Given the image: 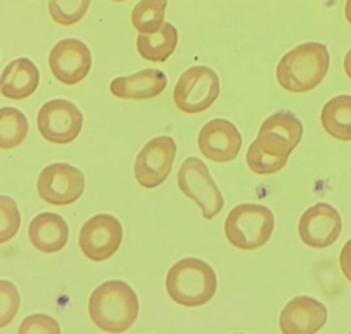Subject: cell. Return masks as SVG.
Returning <instances> with one entry per match:
<instances>
[{
	"label": "cell",
	"mask_w": 351,
	"mask_h": 334,
	"mask_svg": "<svg viewBox=\"0 0 351 334\" xmlns=\"http://www.w3.org/2000/svg\"><path fill=\"white\" fill-rule=\"evenodd\" d=\"M345 17L351 26V0H347L346 5H345Z\"/></svg>",
	"instance_id": "cell-30"
},
{
	"label": "cell",
	"mask_w": 351,
	"mask_h": 334,
	"mask_svg": "<svg viewBox=\"0 0 351 334\" xmlns=\"http://www.w3.org/2000/svg\"><path fill=\"white\" fill-rule=\"evenodd\" d=\"M176 141L160 136L147 142L136 157L134 174L139 185L147 189L158 187L170 176L176 156Z\"/></svg>",
	"instance_id": "cell-8"
},
{
	"label": "cell",
	"mask_w": 351,
	"mask_h": 334,
	"mask_svg": "<svg viewBox=\"0 0 351 334\" xmlns=\"http://www.w3.org/2000/svg\"><path fill=\"white\" fill-rule=\"evenodd\" d=\"M329 68L327 46L318 42H308L285 53L278 63L276 74L284 90L304 93L319 86Z\"/></svg>",
	"instance_id": "cell-2"
},
{
	"label": "cell",
	"mask_w": 351,
	"mask_h": 334,
	"mask_svg": "<svg viewBox=\"0 0 351 334\" xmlns=\"http://www.w3.org/2000/svg\"><path fill=\"white\" fill-rule=\"evenodd\" d=\"M40 197L45 202L64 206L76 202L84 190V176L80 169L65 163L45 167L36 183Z\"/></svg>",
	"instance_id": "cell-9"
},
{
	"label": "cell",
	"mask_w": 351,
	"mask_h": 334,
	"mask_svg": "<svg viewBox=\"0 0 351 334\" xmlns=\"http://www.w3.org/2000/svg\"><path fill=\"white\" fill-rule=\"evenodd\" d=\"M0 243L11 241L20 230V209L14 200L7 195L0 197Z\"/></svg>",
	"instance_id": "cell-25"
},
{
	"label": "cell",
	"mask_w": 351,
	"mask_h": 334,
	"mask_svg": "<svg viewBox=\"0 0 351 334\" xmlns=\"http://www.w3.org/2000/svg\"><path fill=\"white\" fill-rule=\"evenodd\" d=\"M322 124L328 135L341 141H351V95H339L322 108Z\"/></svg>",
	"instance_id": "cell-20"
},
{
	"label": "cell",
	"mask_w": 351,
	"mask_h": 334,
	"mask_svg": "<svg viewBox=\"0 0 351 334\" xmlns=\"http://www.w3.org/2000/svg\"><path fill=\"white\" fill-rule=\"evenodd\" d=\"M178 185L186 197L199 205L207 220L216 217L223 208V195L201 159L189 157L184 161L178 172Z\"/></svg>",
	"instance_id": "cell-6"
},
{
	"label": "cell",
	"mask_w": 351,
	"mask_h": 334,
	"mask_svg": "<svg viewBox=\"0 0 351 334\" xmlns=\"http://www.w3.org/2000/svg\"><path fill=\"white\" fill-rule=\"evenodd\" d=\"M341 226L343 222L337 208L328 203H317L300 217L299 237L308 247L325 249L337 241Z\"/></svg>",
	"instance_id": "cell-13"
},
{
	"label": "cell",
	"mask_w": 351,
	"mask_h": 334,
	"mask_svg": "<svg viewBox=\"0 0 351 334\" xmlns=\"http://www.w3.org/2000/svg\"><path fill=\"white\" fill-rule=\"evenodd\" d=\"M70 230L63 217L55 213H42L32 219L28 228L30 243L43 253L59 252L69 241Z\"/></svg>",
	"instance_id": "cell-17"
},
{
	"label": "cell",
	"mask_w": 351,
	"mask_h": 334,
	"mask_svg": "<svg viewBox=\"0 0 351 334\" xmlns=\"http://www.w3.org/2000/svg\"><path fill=\"white\" fill-rule=\"evenodd\" d=\"M89 314L103 331L123 333L132 328L139 314L137 294L121 280L104 282L90 296Z\"/></svg>",
	"instance_id": "cell-1"
},
{
	"label": "cell",
	"mask_w": 351,
	"mask_h": 334,
	"mask_svg": "<svg viewBox=\"0 0 351 334\" xmlns=\"http://www.w3.org/2000/svg\"><path fill=\"white\" fill-rule=\"evenodd\" d=\"M197 145L207 159L226 164L239 156L243 137L233 123L226 119H214L201 128Z\"/></svg>",
	"instance_id": "cell-14"
},
{
	"label": "cell",
	"mask_w": 351,
	"mask_h": 334,
	"mask_svg": "<svg viewBox=\"0 0 351 334\" xmlns=\"http://www.w3.org/2000/svg\"><path fill=\"white\" fill-rule=\"evenodd\" d=\"M245 159L250 170L260 176L277 174L287 166L289 161V157H277L267 154L261 149L255 140L249 147Z\"/></svg>",
	"instance_id": "cell-24"
},
{
	"label": "cell",
	"mask_w": 351,
	"mask_h": 334,
	"mask_svg": "<svg viewBox=\"0 0 351 334\" xmlns=\"http://www.w3.org/2000/svg\"><path fill=\"white\" fill-rule=\"evenodd\" d=\"M49 64L56 80L61 84H80L91 70V51L87 44L80 40H61L51 49Z\"/></svg>",
	"instance_id": "cell-12"
},
{
	"label": "cell",
	"mask_w": 351,
	"mask_h": 334,
	"mask_svg": "<svg viewBox=\"0 0 351 334\" xmlns=\"http://www.w3.org/2000/svg\"><path fill=\"white\" fill-rule=\"evenodd\" d=\"M111 1H116V3H123V1H126V0H111Z\"/></svg>",
	"instance_id": "cell-31"
},
{
	"label": "cell",
	"mask_w": 351,
	"mask_h": 334,
	"mask_svg": "<svg viewBox=\"0 0 351 334\" xmlns=\"http://www.w3.org/2000/svg\"><path fill=\"white\" fill-rule=\"evenodd\" d=\"M344 70L346 72L347 76L351 80V49L345 55Z\"/></svg>",
	"instance_id": "cell-29"
},
{
	"label": "cell",
	"mask_w": 351,
	"mask_h": 334,
	"mask_svg": "<svg viewBox=\"0 0 351 334\" xmlns=\"http://www.w3.org/2000/svg\"><path fill=\"white\" fill-rule=\"evenodd\" d=\"M40 84V72L28 58L11 61L1 73L0 90L3 97L14 101L32 97Z\"/></svg>",
	"instance_id": "cell-18"
},
{
	"label": "cell",
	"mask_w": 351,
	"mask_h": 334,
	"mask_svg": "<svg viewBox=\"0 0 351 334\" xmlns=\"http://www.w3.org/2000/svg\"><path fill=\"white\" fill-rule=\"evenodd\" d=\"M36 123L44 139L56 145H66L80 135L84 117L70 101L51 99L40 109Z\"/></svg>",
	"instance_id": "cell-7"
},
{
	"label": "cell",
	"mask_w": 351,
	"mask_h": 334,
	"mask_svg": "<svg viewBox=\"0 0 351 334\" xmlns=\"http://www.w3.org/2000/svg\"><path fill=\"white\" fill-rule=\"evenodd\" d=\"M220 80L213 69L197 65L178 78L173 91L176 106L188 115L203 112L219 97Z\"/></svg>",
	"instance_id": "cell-5"
},
{
	"label": "cell",
	"mask_w": 351,
	"mask_h": 334,
	"mask_svg": "<svg viewBox=\"0 0 351 334\" xmlns=\"http://www.w3.org/2000/svg\"><path fill=\"white\" fill-rule=\"evenodd\" d=\"M302 136L301 121L291 111L281 110L263 122L255 141L267 154L289 157L300 143Z\"/></svg>",
	"instance_id": "cell-11"
},
{
	"label": "cell",
	"mask_w": 351,
	"mask_h": 334,
	"mask_svg": "<svg viewBox=\"0 0 351 334\" xmlns=\"http://www.w3.org/2000/svg\"><path fill=\"white\" fill-rule=\"evenodd\" d=\"M91 0H49L51 19L62 26H72L82 20Z\"/></svg>",
	"instance_id": "cell-23"
},
{
	"label": "cell",
	"mask_w": 351,
	"mask_h": 334,
	"mask_svg": "<svg viewBox=\"0 0 351 334\" xmlns=\"http://www.w3.org/2000/svg\"><path fill=\"white\" fill-rule=\"evenodd\" d=\"M178 42V29L170 23H164L156 34H138L137 49L145 60L165 62L176 51Z\"/></svg>",
	"instance_id": "cell-19"
},
{
	"label": "cell",
	"mask_w": 351,
	"mask_h": 334,
	"mask_svg": "<svg viewBox=\"0 0 351 334\" xmlns=\"http://www.w3.org/2000/svg\"><path fill=\"white\" fill-rule=\"evenodd\" d=\"M29 130V124L22 111L13 107L0 109V147L12 150L22 145Z\"/></svg>",
	"instance_id": "cell-21"
},
{
	"label": "cell",
	"mask_w": 351,
	"mask_h": 334,
	"mask_svg": "<svg viewBox=\"0 0 351 334\" xmlns=\"http://www.w3.org/2000/svg\"><path fill=\"white\" fill-rule=\"evenodd\" d=\"M339 266L345 278L351 283V238L341 249L339 254Z\"/></svg>",
	"instance_id": "cell-28"
},
{
	"label": "cell",
	"mask_w": 351,
	"mask_h": 334,
	"mask_svg": "<svg viewBox=\"0 0 351 334\" xmlns=\"http://www.w3.org/2000/svg\"><path fill=\"white\" fill-rule=\"evenodd\" d=\"M167 5V0H141L132 9V26L139 34H156L164 25Z\"/></svg>",
	"instance_id": "cell-22"
},
{
	"label": "cell",
	"mask_w": 351,
	"mask_h": 334,
	"mask_svg": "<svg viewBox=\"0 0 351 334\" xmlns=\"http://www.w3.org/2000/svg\"><path fill=\"white\" fill-rule=\"evenodd\" d=\"M21 305V296L14 284L7 280L0 281V328H5L14 320Z\"/></svg>",
	"instance_id": "cell-26"
},
{
	"label": "cell",
	"mask_w": 351,
	"mask_h": 334,
	"mask_svg": "<svg viewBox=\"0 0 351 334\" xmlns=\"http://www.w3.org/2000/svg\"><path fill=\"white\" fill-rule=\"evenodd\" d=\"M328 320L326 305L308 296L291 299L280 314V328L284 334L317 333Z\"/></svg>",
	"instance_id": "cell-15"
},
{
	"label": "cell",
	"mask_w": 351,
	"mask_h": 334,
	"mask_svg": "<svg viewBox=\"0 0 351 334\" xmlns=\"http://www.w3.org/2000/svg\"><path fill=\"white\" fill-rule=\"evenodd\" d=\"M217 287L216 272L200 259L187 257L180 260L167 274L166 289L170 298L187 308L210 302Z\"/></svg>",
	"instance_id": "cell-3"
},
{
	"label": "cell",
	"mask_w": 351,
	"mask_h": 334,
	"mask_svg": "<svg viewBox=\"0 0 351 334\" xmlns=\"http://www.w3.org/2000/svg\"><path fill=\"white\" fill-rule=\"evenodd\" d=\"M271 209L261 204L243 203L234 207L224 222V233L234 247L256 250L269 241L274 230Z\"/></svg>",
	"instance_id": "cell-4"
},
{
	"label": "cell",
	"mask_w": 351,
	"mask_h": 334,
	"mask_svg": "<svg viewBox=\"0 0 351 334\" xmlns=\"http://www.w3.org/2000/svg\"><path fill=\"white\" fill-rule=\"evenodd\" d=\"M122 241V224L111 215H95L80 230V250L93 262L110 259L119 250Z\"/></svg>",
	"instance_id": "cell-10"
},
{
	"label": "cell",
	"mask_w": 351,
	"mask_h": 334,
	"mask_svg": "<svg viewBox=\"0 0 351 334\" xmlns=\"http://www.w3.org/2000/svg\"><path fill=\"white\" fill-rule=\"evenodd\" d=\"M166 75L156 69H145L130 76L117 77L111 82L110 92L123 99H154L166 89Z\"/></svg>",
	"instance_id": "cell-16"
},
{
	"label": "cell",
	"mask_w": 351,
	"mask_h": 334,
	"mask_svg": "<svg viewBox=\"0 0 351 334\" xmlns=\"http://www.w3.org/2000/svg\"><path fill=\"white\" fill-rule=\"evenodd\" d=\"M20 334H59L60 326L55 318L47 314H32L27 316L19 327Z\"/></svg>",
	"instance_id": "cell-27"
}]
</instances>
